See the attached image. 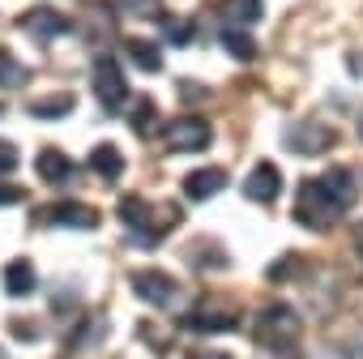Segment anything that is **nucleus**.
<instances>
[{"label": "nucleus", "mask_w": 363, "mask_h": 359, "mask_svg": "<svg viewBox=\"0 0 363 359\" xmlns=\"http://www.w3.org/2000/svg\"><path fill=\"white\" fill-rule=\"evenodd\" d=\"M133 291H137V299L150 304V308H171L175 295H179L175 278L162 274V270H137V274H133Z\"/></svg>", "instance_id": "obj_6"}, {"label": "nucleus", "mask_w": 363, "mask_h": 359, "mask_svg": "<svg viewBox=\"0 0 363 359\" xmlns=\"http://www.w3.org/2000/svg\"><path fill=\"white\" fill-rule=\"evenodd\" d=\"M162 26H167V39H171L175 48H189V43H193V22H184V18H179V22L162 18Z\"/></svg>", "instance_id": "obj_22"}, {"label": "nucleus", "mask_w": 363, "mask_h": 359, "mask_svg": "<svg viewBox=\"0 0 363 359\" xmlns=\"http://www.w3.org/2000/svg\"><path fill=\"white\" fill-rule=\"evenodd\" d=\"M0 359H5V355H0Z\"/></svg>", "instance_id": "obj_29"}, {"label": "nucleus", "mask_w": 363, "mask_h": 359, "mask_svg": "<svg viewBox=\"0 0 363 359\" xmlns=\"http://www.w3.org/2000/svg\"><path fill=\"white\" fill-rule=\"evenodd\" d=\"M18 201H26V189L5 184V180H0V206H18Z\"/></svg>", "instance_id": "obj_24"}, {"label": "nucleus", "mask_w": 363, "mask_h": 359, "mask_svg": "<svg viewBox=\"0 0 363 359\" xmlns=\"http://www.w3.org/2000/svg\"><path fill=\"white\" fill-rule=\"evenodd\" d=\"M359 137H363V120H359Z\"/></svg>", "instance_id": "obj_28"}, {"label": "nucleus", "mask_w": 363, "mask_h": 359, "mask_svg": "<svg viewBox=\"0 0 363 359\" xmlns=\"http://www.w3.org/2000/svg\"><path fill=\"white\" fill-rule=\"evenodd\" d=\"M128 124H133V133L154 137V133H158V107H154V99H137V107H133Z\"/></svg>", "instance_id": "obj_20"}, {"label": "nucleus", "mask_w": 363, "mask_h": 359, "mask_svg": "<svg viewBox=\"0 0 363 359\" xmlns=\"http://www.w3.org/2000/svg\"><path fill=\"white\" fill-rule=\"evenodd\" d=\"M39 223L48 227H77V231H94L99 227V210L82 206V201H56L48 210H39Z\"/></svg>", "instance_id": "obj_7"}, {"label": "nucleus", "mask_w": 363, "mask_h": 359, "mask_svg": "<svg viewBox=\"0 0 363 359\" xmlns=\"http://www.w3.org/2000/svg\"><path fill=\"white\" fill-rule=\"evenodd\" d=\"M223 43H227V52H231L235 60H252V56H257L252 39H248V35H244L240 26H227V31H223Z\"/></svg>", "instance_id": "obj_21"}, {"label": "nucleus", "mask_w": 363, "mask_h": 359, "mask_svg": "<svg viewBox=\"0 0 363 359\" xmlns=\"http://www.w3.org/2000/svg\"><path fill=\"white\" fill-rule=\"evenodd\" d=\"M35 282H39V274H35V265H30L26 257H18V261H9V265H5V291H9L13 299L30 295V291H35Z\"/></svg>", "instance_id": "obj_15"}, {"label": "nucleus", "mask_w": 363, "mask_h": 359, "mask_svg": "<svg viewBox=\"0 0 363 359\" xmlns=\"http://www.w3.org/2000/svg\"><path fill=\"white\" fill-rule=\"evenodd\" d=\"M35 171H39V180L43 184H69L73 180V158L65 154V150H56V145H43L39 150V158H35Z\"/></svg>", "instance_id": "obj_12"}, {"label": "nucleus", "mask_w": 363, "mask_h": 359, "mask_svg": "<svg viewBox=\"0 0 363 359\" xmlns=\"http://www.w3.org/2000/svg\"><path fill=\"white\" fill-rule=\"evenodd\" d=\"M18 26H22L26 35H35L39 43H48V39H56V35H69V31H73V22H69L65 13H56V9H43V5H39V9H26Z\"/></svg>", "instance_id": "obj_10"}, {"label": "nucleus", "mask_w": 363, "mask_h": 359, "mask_svg": "<svg viewBox=\"0 0 363 359\" xmlns=\"http://www.w3.org/2000/svg\"><path fill=\"white\" fill-rule=\"evenodd\" d=\"M350 236H354V248H359V257H363V223H354V231H350Z\"/></svg>", "instance_id": "obj_27"}, {"label": "nucleus", "mask_w": 363, "mask_h": 359, "mask_svg": "<svg viewBox=\"0 0 363 359\" xmlns=\"http://www.w3.org/2000/svg\"><path fill=\"white\" fill-rule=\"evenodd\" d=\"M116 5H128L124 13H145V18H162V13H158V0H116Z\"/></svg>", "instance_id": "obj_23"}, {"label": "nucleus", "mask_w": 363, "mask_h": 359, "mask_svg": "<svg viewBox=\"0 0 363 359\" xmlns=\"http://www.w3.org/2000/svg\"><path fill=\"white\" fill-rule=\"evenodd\" d=\"M13 167H18V150H13L9 141H0V175L13 171Z\"/></svg>", "instance_id": "obj_25"}, {"label": "nucleus", "mask_w": 363, "mask_h": 359, "mask_svg": "<svg viewBox=\"0 0 363 359\" xmlns=\"http://www.w3.org/2000/svg\"><path fill=\"white\" fill-rule=\"evenodd\" d=\"M184 329H193V333H231V329H240V316L231 308H193L184 316Z\"/></svg>", "instance_id": "obj_11"}, {"label": "nucleus", "mask_w": 363, "mask_h": 359, "mask_svg": "<svg viewBox=\"0 0 363 359\" xmlns=\"http://www.w3.org/2000/svg\"><path fill=\"white\" fill-rule=\"evenodd\" d=\"M0 111H5V107H0Z\"/></svg>", "instance_id": "obj_30"}, {"label": "nucleus", "mask_w": 363, "mask_h": 359, "mask_svg": "<svg viewBox=\"0 0 363 359\" xmlns=\"http://www.w3.org/2000/svg\"><path fill=\"white\" fill-rule=\"evenodd\" d=\"M189 359H231V355L227 350H193Z\"/></svg>", "instance_id": "obj_26"}, {"label": "nucleus", "mask_w": 363, "mask_h": 359, "mask_svg": "<svg viewBox=\"0 0 363 359\" xmlns=\"http://www.w3.org/2000/svg\"><path fill=\"white\" fill-rule=\"evenodd\" d=\"M69 111H77V94H73V90L39 94V99L30 103V116H35V120H60V116H69Z\"/></svg>", "instance_id": "obj_14"}, {"label": "nucleus", "mask_w": 363, "mask_h": 359, "mask_svg": "<svg viewBox=\"0 0 363 359\" xmlns=\"http://www.w3.org/2000/svg\"><path fill=\"white\" fill-rule=\"evenodd\" d=\"M128 60H133L137 69H145V73H158V69H162V52H158L150 39H128Z\"/></svg>", "instance_id": "obj_19"}, {"label": "nucleus", "mask_w": 363, "mask_h": 359, "mask_svg": "<svg viewBox=\"0 0 363 359\" xmlns=\"http://www.w3.org/2000/svg\"><path fill=\"white\" fill-rule=\"evenodd\" d=\"M223 18L227 26H252L261 22V0H223Z\"/></svg>", "instance_id": "obj_17"}, {"label": "nucleus", "mask_w": 363, "mask_h": 359, "mask_svg": "<svg viewBox=\"0 0 363 359\" xmlns=\"http://www.w3.org/2000/svg\"><path fill=\"white\" fill-rule=\"evenodd\" d=\"M90 86H94V99L103 103L107 116H116L124 103H128V86H124V73L111 56H94V69H90Z\"/></svg>", "instance_id": "obj_4"}, {"label": "nucleus", "mask_w": 363, "mask_h": 359, "mask_svg": "<svg viewBox=\"0 0 363 359\" xmlns=\"http://www.w3.org/2000/svg\"><path fill=\"white\" fill-rule=\"evenodd\" d=\"M278 193H282V171L274 162H257L244 180V197L257 206H269V201H278Z\"/></svg>", "instance_id": "obj_9"}, {"label": "nucleus", "mask_w": 363, "mask_h": 359, "mask_svg": "<svg viewBox=\"0 0 363 359\" xmlns=\"http://www.w3.org/2000/svg\"><path fill=\"white\" fill-rule=\"evenodd\" d=\"M359 201V184L346 167H329L325 175L308 180L299 189V201H295V223L299 227H312V231H329L337 223V214H346L350 206Z\"/></svg>", "instance_id": "obj_1"}, {"label": "nucleus", "mask_w": 363, "mask_h": 359, "mask_svg": "<svg viewBox=\"0 0 363 359\" xmlns=\"http://www.w3.org/2000/svg\"><path fill=\"white\" fill-rule=\"evenodd\" d=\"M120 223H124V227H133V231H141V248H154V240H158L167 227H175V223H179V210H171L167 219H154L150 201L133 193V197H120Z\"/></svg>", "instance_id": "obj_3"}, {"label": "nucleus", "mask_w": 363, "mask_h": 359, "mask_svg": "<svg viewBox=\"0 0 363 359\" xmlns=\"http://www.w3.org/2000/svg\"><path fill=\"white\" fill-rule=\"evenodd\" d=\"M286 145L295 154H325L333 145V128L320 124V120H299V124L286 128Z\"/></svg>", "instance_id": "obj_8"}, {"label": "nucleus", "mask_w": 363, "mask_h": 359, "mask_svg": "<svg viewBox=\"0 0 363 359\" xmlns=\"http://www.w3.org/2000/svg\"><path fill=\"white\" fill-rule=\"evenodd\" d=\"M90 171L103 175V180H120L124 175V154L116 145H94L90 150Z\"/></svg>", "instance_id": "obj_16"}, {"label": "nucleus", "mask_w": 363, "mask_h": 359, "mask_svg": "<svg viewBox=\"0 0 363 359\" xmlns=\"http://www.w3.org/2000/svg\"><path fill=\"white\" fill-rule=\"evenodd\" d=\"M210 137H214V128H210L206 116H175V120L167 124V141H171V150H179V154L206 150Z\"/></svg>", "instance_id": "obj_5"}, {"label": "nucleus", "mask_w": 363, "mask_h": 359, "mask_svg": "<svg viewBox=\"0 0 363 359\" xmlns=\"http://www.w3.org/2000/svg\"><path fill=\"white\" fill-rule=\"evenodd\" d=\"M26 82H30V69H26L13 52L0 48V86H5V90H22Z\"/></svg>", "instance_id": "obj_18"}, {"label": "nucleus", "mask_w": 363, "mask_h": 359, "mask_svg": "<svg viewBox=\"0 0 363 359\" xmlns=\"http://www.w3.org/2000/svg\"><path fill=\"white\" fill-rule=\"evenodd\" d=\"M223 189H227V171L223 167H201V171H189L184 175V197L189 201H210Z\"/></svg>", "instance_id": "obj_13"}, {"label": "nucleus", "mask_w": 363, "mask_h": 359, "mask_svg": "<svg viewBox=\"0 0 363 359\" xmlns=\"http://www.w3.org/2000/svg\"><path fill=\"white\" fill-rule=\"evenodd\" d=\"M303 333V321L291 304H265L257 325H252V338L265 346V350H291Z\"/></svg>", "instance_id": "obj_2"}]
</instances>
